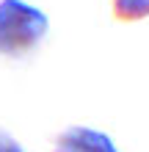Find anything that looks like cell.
<instances>
[{
  "mask_svg": "<svg viewBox=\"0 0 149 152\" xmlns=\"http://www.w3.org/2000/svg\"><path fill=\"white\" fill-rule=\"evenodd\" d=\"M47 14L22 0H0V56L25 58L44 42Z\"/></svg>",
  "mask_w": 149,
  "mask_h": 152,
  "instance_id": "1",
  "label": "cell"
},
{
  "mask_svg": "<svg viewBox=\"0 0 149 152\" xmlns=\"http://www.w3.org/2000/svg\"><path fill=\"white\" fill-rule=\"evenodd\" d=\"M52 152H119L110 136L91 127H66L58 133Z\"/></svg>",
  "mask_w": 149,
  "mask_h": 152,
  "instance_id": "2",
  "label": "cell"
},
{
  "mask_svg": "<svg viewBox=\"0 0 149 152\" xmlns=\"http://www.w3.org/2000/svg\"><path fill=\"white\" fill-rule=\"evenodd\" d=\"M113 17L121 22H135L149 17V0H113Z\"/></svg>",
  "mask_w": 149,
  "mask_h": 152,
  "instance_id": "3",
  "label": "cell"
},
{
  "mask_svg": "<svg viewBox=\"0 0 149 152\" xmlns=\"http://www.w3.org/2000/svg\"><path fill=\"white\" fill-rule=\"evenodd\" d=\"M0 152H25V149H22V144L11 136V133H6L3 127H0Z\"/></svg>",
  "mask_w": 149,
  "mask_h": 152,
  "instance_id": "4",
  "label": "cell"
}]
</instances>
